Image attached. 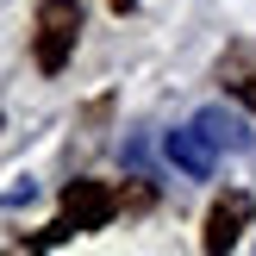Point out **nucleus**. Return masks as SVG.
<instances>
[{"label": "nucleus", "instance_id": "423d86ee", "mask_svg": "<svg viewBox=\"0 0 256 256\" xmlns=\"http://www.w3.org/2000/svg\"><path fill=\"white\" fill-rule=\"evenodd\" d=\"M200 125H206V132H212V138H219V144H232V150H238V144H244V132H238V125H232V119H225V112H200Z\"/></svg>", "mask_w": 256, "mask_h": 256}, {"label": "nucleus", "instance_id": "f03ea898", "mask_svg": "<svg viewBox=\"0 0 256 256\" xmlns=\"http://www.w3.org/2000/svg\"><path fill=\"white\" fill-rule=\"evenodd\" d=\"M82 38V0H38L32 12V56L44 75H62Z\"/></svg>", "mask_w": 256, "mask_h": 256}, {"label": "nucleus", "instance_id": "20e7f679", "mask_svg": "<svg viewBox=\"0 0 256 256\" xmlns=\"http://www.w3.org/2000/svg\"><path fill=\"white\" fill-rule=\"evenodd\" d=\"M162 150H169V162L188 175V182H212V169H219V138L206 132V125H182V132L162 138Z\"/></svg>", "mask_w": 256, "mask_h": 256}, {"label": "nucleus", "instance_id": "f257e3e1", "mask_svg": "<svg viewBox=\"0 0 256 256\" xmlns=\"http://www.w3.org/2000/svg\"><path fill=\"white\" fill-rule=\"evenodd\" d=\"M125 206H150V188H119V182H69L62 188V212L32 238L38 250H56L69 238H88L100 225H112Z\"/></svg>", "mask_w": 256, "mask_h": 256}, {"label": "nucleus", "instance_id": "7ed1b4c3", "mask_svg": "<svg viewBox=\"0 0 256 256\" xmlns=\"http://www.w3.org/2000/svg\"><path fill=\"white\" fill-rule=\"evenodd\" d=\"M250 212H256V200L244 194V188H225L219 200H212V212H206V232H200V250L206 256H225L244 238V225H250Z\"/></svg>", "mask_w": 256, "mask_h": 256}, {"label": "nucleus", "instance_id": "39448f33", "mask_svg": "<svg viewBox=\"0 0 256 256\" xmlns=\"http://www.w3.org/2000/svg\"><path fill=\"white\" fill-rule=\"evenodd\" d=\"M219 82H225V94H238V100L256 112V44L225 50V56H219Z\"/></svg>", "mask_w": 256, "mask_h": 256}, {"label": "nucleus", "instance_id": "0eeeda50", "mask_svg": "<svg viewBox=\"0 0 256 256\" xmlns=\"http://www.w3.org/2000/svg\"><path fill=\"white\" fill-rule=\"evenodd\" d=\"M132 6H138V0H112V12H132Z\"/></svg>", "mask_w": 256, "mask_h": 256}]
</instances>
